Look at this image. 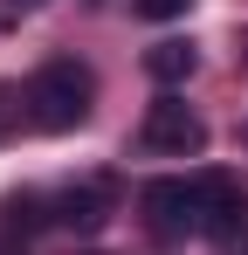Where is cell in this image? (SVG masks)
<instances>
[{"label":"cell","instance_id":"obj_1","mask_svg":"<svg viewBox=\"0 0 248 255\" xmlns=\"http://www.w3.org/2000/svg\"><path fill=\"white\" fill-rule=\"evenodd\" d=\"M90 97H97L90 69L69 62V55H55V62H41L35 83H28V118H35L41 131H76L83 118H90Z\"/></svg>","mask_w":248,"mask_h":255},{"label":"cell","instance_id":"obj_2","mask_svg":"<svg viewBox=\"0 0 248 255\" xmlns=\"http://www.w3.org/2000/svg\"><path fill=\"white\" fill-rule=\"evenodd\" d=\"M145 214H152V235L159 242H179V235H207V172L200 179H152L145 193Z\"/></svg>","mask_w":248,"mask_h":255},{"label":"cell","instance_id":"obj_3","mask_svg":"<svg viewBox=\"0 0 248 255\" xmlns=\"http://www.w3.org/2000/svg\"><path fill=\"white\" fill-rule=\"evenodd\" d=\"M152 152H179V159H193L207 152V125L186 111V97H159L152 111H145V131H138Z\"/></svg>","mask_w":248,"mask_h":255},{"label":"cell","instance_id":"obj_4","mask_svg":"<svg viewBox=\"0 0 248 255\" xmlns=\"http://www.w3.org/2000/svg\"><path fill=\"white\" fill-rule=\"evenodd\" d=\"M145 69H152L159 83H186V76H193V48L186 42H159L152 55H145Z\"/></svg>","mask_w":248,"mask_h":255},{"label":"cell","instance_id":"obj_5","mask_svg":"<svg viewBox=\"0 0 248 255\" xmlns=\"http://www.w3.org/2000/svg\"><path fill=\"white\" fill-rule=\"evenodd\" d=\"M104 200H111L104 186H83V193H69V200H62V228H97V221H104Z\"/></svg>","mask_w":248,"mask_h":255},{"label":"cell","instance_id":"obj_6","mask_svg":"<svg viewBox=\"0 0 248 255\" xmlns=\"http://www.w3.org/2000/svg\"><path fill=\"white\" fill-rule=\"evenodd\" d=\"M186 7H193V0H138V14H145V21H179Z\"/></svg>","mask_w":248,"mask_h":255},{"label":"cell","instance_id":"obj_7","mask_svg":"<svg viewBox=\"0 0 248 255\" xmlns=\"http://www.w3.org/2000/svg\"><path fill=\"white\" fill-rule=\"evenodd\" d=\"M14 7H41V0H14Z\"/></svg>","mask_w":248,"mask_h":255},{"label":"cell","instance_id":"obj_8","mask_svg":"<svg viewBox=\"0 0 248 255\" xmlns=\"http://www.w3.org/2000/svg\"><path fill=\"white\" fill-rule=\"evenodd\" d=\"M242 138H248V125H242Z\"/></svg>","mask_w":248,"mask_h":255}]
</instances>
